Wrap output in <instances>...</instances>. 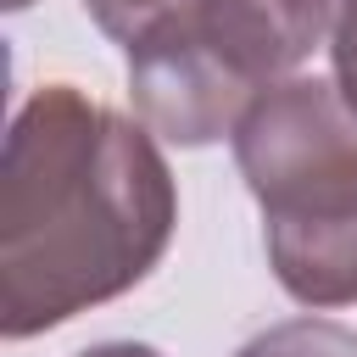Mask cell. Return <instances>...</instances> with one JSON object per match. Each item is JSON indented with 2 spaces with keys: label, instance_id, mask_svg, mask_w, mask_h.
<instances>
[{
  "label": "cell",
  "instance_id": "1",
  "mask_svg": "<svg viewBox=\"0 0 357 357\" xmlns=\"http://www.w3.org/2000/svg\"><path fill=\"white\" fill-rule=\"evenodd\" d=\"M178 190L156 134L84 95L33 89L0 151V335H45L134 290L167 251Z\"/></svg>",
  "mask_w": 357,
  "mask_h": 357
},
{
  "label": "cell",
  "instance_id": "2",
  "mask_svg": "<svg viewBox=\"0 0 357 357\" xmlns=\"http://www.w3.org/2000/svg\"><path fill=\"white\" fill-rule=\"evenodd\" d=\"M229 139L284 296L301 307L357 301V112L346 95L296 73L262 89Z\"/></svg>",
  "mask_w": 357,
  "mask_h": 357
},
{
  "label": "cell",
  "instance_id": "3",
  "mask_svg": "<svg viewBox=\"0 0 357 357\" xmlns=\"http://www.w3.org/2000/svg\"><path fill=\"white\" fill-rule=\"evenodd\" d=\"M335 6L340 0H190L173 17L257 100L262 89L296 78V67L324 45Z\"/></svg>",
  "mask_w": 357,
  "mask_h": 357
},
{
  "label": "cell",
  "instance_id": "4",
  "mask_svg": "<svg viewBox=\"0 0 357 357\" xmlns=\"http://www.w3.org/2000/svg\"><path fill=\"white\" fill-rule=\"evenodd\" d=\"M234 357H357V329L307 312V318L268 324V329L251 335Z\"/></svg>",
  "mask_w": 357,
  "mask_h": 357
},
{
  "label": "cell",
  "instance_id": "5",
  "mask_svg": "<svg viewBox=\"0 0 357 357\" xmlns=\"http://www.w3.org/2000/svg\"><path fill=\"white\" fill-rule=\"evenodd\" d=\"M89 6V17H95V28L100 33H112V39H123V45H134L145 28H156L162 17H173L178 6H190V0H84Z\"/></svg>",
  "mask_w": 357,
  "mask_h": 357
},
{
  "label": "cell",
  "instance_id": "6",
  "mask_svg": "<svg viewBox=\"0 0 357 357\" xmlns=\"http://www.w3.org/2000/svg\"><path fill=\"white\" fill-rule=\"evenodd\" d=\"M329 61H335V89H340L346 106L357 112V0H340V6H335Z\"/></svg>",
  "mask_w": 357,
  "mask_h": 357
},
{
  "label": "cell",
  "instance_id": "7",
  "mask_svg": "<svg viewBox=\"0 0 357 357\" xmlns=\"http://www.w3.org/2000/svg\"><path fill=\"white\" fill-rule=\"evenodd\" d=\"M78 357H162V351L145 346V340H106V346H89V351H78Z\"/></svg>",
  "mask_w": 357,
  "mask_h": 357
},
{
  "label": "cell",
  "instance_id": "8",
  "mask_svg": "<svg viewBox=\"0 0 357 357\" xmlns=\"http://www.w3.org/2000/svg\"><path fill=\"white\" fill-rule=\"evenodd\" d=\"M22 6H33V0H6V11H22Z\"/></svg>",
  "mask_w": 357,
  "mask_h": 357
}]
</instances>
